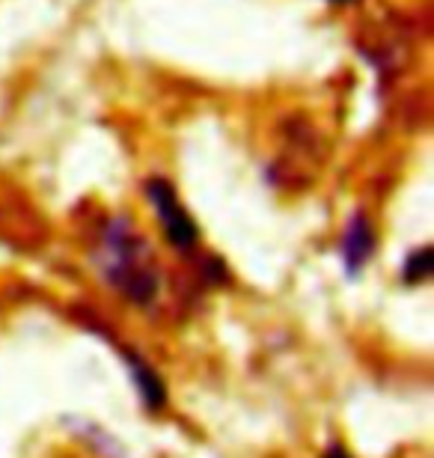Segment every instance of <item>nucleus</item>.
<instances>
[{
	"label": "nucleus",
	"mask_w": 434,
	"mask_h": 458,
	"mask_svg": "<svg viewBox=\"0 0 434 458\" xmlns=\"http://www.w3.org/2000/svg\"><path fill=\"white\" fill-rule=\"evenodd\" d=\"M101 271L134 304H149L158 292V274L149 262V247L125 221H114L101 242Z\"/></svg>",
	"instance_id": "1"
},
{
	"label": "nucleus",
	"mask_w": 434,
	"mask_h": 458,
	"mask_svg": "<svg viewBox=\"0 0 434 458\" xmlns=\"http://www.w3.org/2000/svg\"><path fill=\"white\" fill-rule=\"evenodd\" d=\"M146 197L158 212V221L164 226V235L173 247L179 250H191L200 238V229L193 224V217L184 212V206L175 197V188L170 185L167 179H149L146 182Z\"/></svg>",
	"instance_id": "2"
},
{
	"label": "nucleus",
	"mask_w": 434,
	"mask_h": 458,
	"mask_svg": "<svg viewBox=\"0 0 434 458\" xmlns=\"http://www.w3.org/2000/svg\"><path fill=\"white\" fill-rule=\"evenodd\" d=\"M375 250V233L369 226L366 215H354L345 226V238H343V259L348 265V271H357L360 265L369 262V256Z\"/></svg>",
	"instance_id": "3"
},
{
	"label": "nucleus",
	"mask_w": 434,
	"mask_h": 458,
	"mask_svg": "<svg viewBox=\"0 0 434 458\" xmlns=\"http://www.w3.org/2000/svg\"><path fill=\"white\" fill-rule=\"evenodd\" d=\"M431 274V250L422 247V250H413L404 262V280L408 283H417V280H426Z\"/></svg>",
	"instance_id": "4"
},
{
	"label": "nucleus",
	"mask_w": 434,
	"mask_h": 458,
	"mask_svg": "<svg viewBox=\"0 0 434 458\" xmlns=\"http://www.w3.org/2000/svg\"><path fill=\"white\" fill-rule=\"evenodd\" d=\"M325 458H348V453H345L339 444H334V446H330V450H328V455H325Z\"/></svg>",
	"instance_id": "5"
},
{
	"label": "nucleus",
	"mask_w": 434,
	"mask_h": 458,
	"mask_svg": "<svg viewBox=\"0 0 434 458\" xmlns=\"http://www.w3.org/2000/svg\"><path fill=\"white\" fill-rule=\"evenodd\" d=\"M334 4H345V0H334Z\"/></svg>",
	"instance_id": "6"
}]
</instances>
